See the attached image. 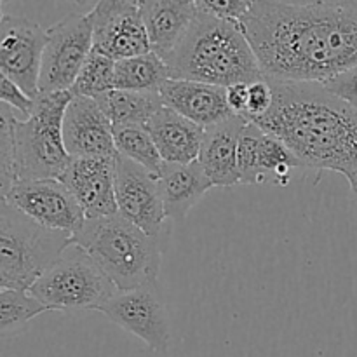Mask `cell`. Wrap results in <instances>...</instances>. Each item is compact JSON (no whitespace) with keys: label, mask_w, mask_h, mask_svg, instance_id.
<instances>
[{"label":"cell","mask_w":357,"mask_h":357,"mask_svg":"<svg viewBox=\"0 0 357 357\" xmlns=\"http://www.w3.org/2000/svg\"><path fill=\"white\" fill-rule=\"evenodd\" d=\"M101 312L152 351L166 352L169 347V317L155 282L119 291L101 307Z\"/></svg>","instance_id":"obj_10"},{"label":"cell","mask_w":357,"mask_h":357,"mask_svg":"<svg viewBox=\"0 0 357 357\" xmlns=\"http://www.w3.org/2000/svg\"><path fill=\"white\" fill-rule=\"evenodd\" d=\"M72 234L51 230L0 201V288L24 289L72 246Z\"/></svg>","instance_id":"obj_6"},{"label":"cell","mask_w":357,"mask_h":357,"mask_svg":"<svg viewBox=\"0 0 357 357\" xmlns=\"http://www.w3.org/2000/svg\"><path fill=\"white\" fill-rule=\"evenodd\" d=\"M49 310H101L119 293L103 268L82 250L72 246L30 288Z\"/></svg>","instance_id":"obj_7"},{"label":"cell","mask_w":357,"mask_h":357,"mask_svg":"<svg viewBox=\"0 0 357 357\" xmlns=\"http://www.w3.org/2000/svg\"><path fill=\"white\" fill-rule=\"evenodd\" d=\"M248 101H250V84H236L227 87V103L234 114L246 115Z\"/></svg>","instance_id":"obj_33"},{"label":"cell","mask_w":357,"mask_h":357,"mask_svg":"<svg viewBox=\"0 0 357 357\" xmlns=\"http://www.w3.org/2000/svg\"><path fill=\"white\" fill-rule=\"evenodd\" d=\"M347 180H349V183H351V190L354 192V195L357 197V171L356 173H352L351 176H347Z\"/></svg>","instance_id":"obj_34"},{"label":"cell","mask_w":357,"mask_h":357,"mask_svg":"<svg viewBox=\"0 0 357 357\" xmlns=\"http://www.w3.org/2000/svg\"><path fill=\"white\" fill-rule=\"evenodd\" d=\"M142 17L152 51L166 61L194 24L199 9L195 0H146Z\"/></svg>","instance_id":"obj_18"},{"label":"cell","mask_w":357,"mask_h":357,"mask_svg":"<svg viewBox=\"0 0 357 357\" xmlns=\"http://www.w3.org/2000/svg\"><path fill=\"white\" fill-rule=\"evenodd\" d=\"M114 139L119 155L139 164L146 171L159 176L164 160L149 129L139 126H117L114 128Z\"/></svg>","instance_id":"obj_24"},{"label":"cell","mask_w":357,"mask_h":357,"mask_svg":"<svg viewBox=\"0 0 357 357\" xmlns=\"http://www.w3.org/2000/svg\"><path fill=\"white\" fill-rule=\"evenodd\" d=\"M2 199L33 222L72 236L82 229L87 220L82 206L68 187L54 178L16 181Z\"/></svg>","instance_id":"obj_9"},{"label":"cell","mask_w":357,"mask_h":357,"mask_svg":"<svg viewBox=\"0 0 357 357\" xmlns=\"http://www.w3.org/2000/svg\"><path fill=\"white\" fill-rule=\"evenodd\" d=\"M94 49V28L87 14L73 13L47 30L42 58L40 94L72 91L84 63Z\"/></svg>","instance_id":"obj_8"},{"label":"cell","mask_w":357,"mask_h":357,"mask_svg":"<svg viewBox=\"0 0 357 357\" xmlns=\"http://www.w3.org/2000/svg\"><path fill=\"white\" fill-rule=\"evenodd\" d=\"M47 30L35 21L2 14L0 21V72L31 98H38L42 58Z\"/></svg>","instance_id":"obj_11"},{"label":"cell","mask_w":357,"mask_h":357,"mask_svg":"<svg viewBox=\"0 0 357 357\" xmlns=\"http://www.w3.org/2000/svg\"><path fill=\"white\" fill-rule=\"evenodd\" d=\"M164 107L194 124L208 129L232 117V108L227 103V87L194 80L169 79L159 91Z\"/></svg>","instance_id":"obj_16"},{"label":"cell","mask_w":357,"mask_h":357,"mask_svg":"<svg viewBox=\"0 0 357 357\" xmlns=\"http://www.w3.org/2000/svg\"><path fill=\"white\" fill-rule=\"evenodd\" d=\"M197 9L218 20L241 23L253 7L255 0H195Z\"/></svg>","instance_id":"obj_28"},{"label":"cell","mask_w":357,"mask_h":357,"mask_svg":"<svg viewBox=\"0 0 357 357\" xmlns=\"http://www.w3.org/2000/svg\"><path fill=\"white\" fill-rule=\"evenodd\" d=\"M298 157L271 132L248 122L239 143V174L243 185H288Z\"/></svg>","instance_id":"obj_13"},{"label":"cell","mask_w":357,"mask_h":357,"mask_svg":"<svg viewBox=\"0 0 357 357\" xmlns=\"http://www.w3.org/2000/svg\"><path fill=\"white\" fill-rule=\"evenodd\" d=\"M115 159L117 157H72L61 176L79 201L87 220L119 213L115 201Z\"/></svg>","instance_id":"obj_15"},{"label":"cell","mask_w":357,"mask_h":357,"mask_svg":"<svg viewBox=\"0 0 357 357\" xmlns=\"http://www.w3.org/2000/svg\"><path fill=\"white\" fill-rule=\"evenodd\" d=\"M101 110L110 119L112 126H139L146 128L153 115L164 107L159 93L112 89L96 98Z\"/></svg>","instance_id":"obj_22"},{"label":"cell","mask_w":357,"mask_h":357,"mask_svg":"<svg viewBox=\"0 0 357 357\" xmlns=\"http://www.w3.org/2000/svg\"><path fill=\"white\" fill-rule=\"evenodd\" d=\"M146 0H96L93 9L87 13L91 23L108 20L117 14L129 13V10H142Z\"/></svg>","instance_id":"obj_32"},{"label":"cell","mask_w":357,"mask_h":357,"mask_svg":"<svg viewBox=\"0 0 357 357\" xmlns=\"http://www.w3.org/2000/svg\"><path fill=\"white\" fill-rule=\"evenodd\" d=\"M146 129L164 162L190 164L199 159L204 128L194 124L171 108L162 107L152 117Z\"/></svg>","instance_id":"obj_20"},{"label":"cell","mask_w":357,"mask_h":357,"mask_svg":"<svg viewBox=\"0 0 357 357\" xmlns=\"http://www.w3.org/2000/svg\"><path fill=\"white\" fill-rule=\"evenodd\" d=\"M274 105V89L267 77L260 80H255L250 84V101H248V112L244 117L248 121L261 117L267 114Z\"/></svg>","instance_id":"obj_29"},{"label":"cell","mask_w":357,"mask_h":357,"mask_svg":"<svg viewBox=\"0 0 357 357\" xmlns=\"http://www.w3.org/2000/svg\"><path fill=\"white\" fill-rule=\"evenodd\" d=\"M94 49L114 61L135 58L152 51L149 31L139 10L117 14L93 23Z\"/></svg>","instance_id":"obj_21"},{"label":"cell","mask_w":357,"mask_h":357,"mask_svg":"<svg viewBox=\"0 0 357 357\" xmlns=\"http://www.w3.org/2000/svg\"><path fill=\"white\" fill-rule=\"evenodd\" d=\"M47 307L24 289L0 291V333L3 337L23 330L38 314L47 312Z\"/></svg>","instance_id":"obj_25"},{"label":"cell","mask_w":357,"mask_h":357,"mask_svg":"<svg viewBox=\"0 0 357 357\" xmlns=\"http://www.w3.org/2000/svg\"><path fill=\"white\" fill-rule=\"evenodd\" d=\"M248 122L244 115L234 114L227 121L204 129L197 160L215 187L241 183L239 143Z\"/></svg>","instance_id":"obj_17"},{"label":"cell","mask_w":357,"mask_h":357,"mask_svg":"<svg viewBox=\"0 0 357 357\" xmlns=\"http://www.w3.org/2000/svg\"><path fill=\"white\" fill-rule=\"evenodd\" d=\"M169 79L167 63L153 51L115 63V89L159 93Z\"/></svg>","instance_id":"obj_23"},{"label":"cell","mask_w":357,"mask_h":357,"mask_svg":"<svg viewBox=\"0 0 357 357\" xmlns=\"http://www.w3.org/2000/svg\"><path fill=\"white\" fill-rule=\"evenodd\" d=\"M7 2V0H2V6H3V3H6Z\"/></svg>","instance_id":"obj_36"},{"label":"cell","mask_w":357,"mask_h":357,"mask_svg":"<svg viewBox=\"0 0 357 357\" xmlns=\"http://www.w3.org/2000/svg\"><path fill=\"white\" fill-rule=\"evenodd\" d=\"M63 142L70 157H117L114 126L94 98L75 96L63 117Z\"/></svg>","instance_id":"obj_14"},{"label":"cell","mask_w":357,"mask_h":357,"mask_svg":"<svg viewBox=\"0 0 357 357\" xmlns=\"http://www.w3.org/2000/svg\"><path fill=\"white\" fill-rule=\"evenodd\" d=\"M321 84L331 94H335V96L340 98L342 101H345V103L357 110V66L347 70V72L338 73V75L331 77V79L324 80Z\"/></svg>","instance_id":"obj_31"},{"label":"cell","mask_w":357,"mask_h":357,"mask_svg":"<svg viewBox=\"0 0 357 357\" xmlns=\"http://www.w3.org/2000/svg\"><path fill=\"white\" fill-rule=\"evenodd\" d=\"M166 63L171 79L220 87L264 79L257 54L241 24L208 16L201 10Z\"/></svg>","instance_id":"obj_3"},{"label":"cell","mask_w":357,"mask_h":357,"mask_svg":"<svg viewBox=\"0 0 357 357\" xmlns=\"http://www.w3.org/2000/svg\"><path fill=\"white\" fill-rule=\"evenodd\" d=\"M0 100H2L3 105L10 107L13 110L20 112L26 119L35 110V101H37V98H31L16 82H13L9 77L2 75V80H0Z\"/></svg>","instance_id":"obj_30"},{"label":"cell","mask_w":357,"mask_h":357,"mask_svg":"<svg viewBox=\"0 0 357 357\" xmlns=\"http://www.w3.org/2000/svg\"><path fill=\"white\" fill-rule=\"evenodd\" d=\"M264 77L324 82L357 66V2L255 0L241 21Z\"/></svg>","instance_id":"obj_1"},{"label":"cell","mask_w":357,"mask_h":357,"mask_svg":"<svg viewBox=\"0 0 357 357\" xmlns=\"http://www.w3.org/2000/svg\"><path fill=\"white\" fill-rule=\"evenodd\" d=\"M16 183V173H14V143L13 129H10L9 119L0 115V190L2 195L13 188Z\"/></svg>","instance_id":"obj_27"},{"label":"cell","mask_w":357,"mask_h":357,"mask_svg":"<svg viewBox=\"0 0 357 357\" xmlns=\"http://www.w3.org/2000/svg\"><path fill=\"white\" fill-rule=\"evenodd\" d=\"M157 181L166 216L173 222H183L188 211L215 187L199 160L190 164L164 162Z\"/></svg>","instance_id":"obj_19"},{"label":"cell","mask_w":357,"mask_h":357,"mask_svg":"<svg viewBox=\"0 0 357 357\" xmlns=\"http://www.w3.org/2000/svg\"><path fill=\"white\" fill-rule=\"evenodd\" d=\"M115 63L117 61L105 56L103 52L93 49L73 84L72 93L75 96L96 100L101 94L115 89Z\"/></svg>","instance_id":"obj_26"},{"label":"cell","mask_w":357,"mask_h":357,"mask_svg":"<svg viewBox=\"0 0 357 357\" xmlns=\"http://www.w3.org/2000/svg\"><path fill=\"white\" fill-rule=\"evenodd\" d=\"M75 2H77V3H86L87 0H75Z\"/></svg>","instance_id":"obj_35"},{"label":"cell","mask_w":357,"mask_h":357,"mask_svg":"<svg viewBox=\"0 0 357 357\" xmlns=\"http://www.w3.org/2000/svg\"><path fill=\"white\" fill-rule=\"evenodd\" d=\"M146 234L121 213L86 220L72 244L82 248L114 281L119 291L155 282L164 241Z\"/></svg>","instance_id":"obj_4"},{"label":"cell","mask_w":357,"mask_h":357,"mask_svg":"<svg viewBox=\"0 0 357 357\" xmlns=\"http://www.w3.org/2000/svg\"><path fill=\"white\" fill-rule=\"evenodd\" d=\"M114 180L119 213L150 236L167 237V216L155 174L117 155Z\"/></svg>","instance_id":"obj_12"},{"label":"cell","mask_w":357,"mask_h":357,"mask_svg":"<svg viewBox=\"0 0 357 357\" xmlns=\"http://www.w3.org/2000/svg\"><path fill=\"white\" fill-rule=\"evenodd\" d=\"M73 98L72 91L38 94L30 117L20 121L14 110L2 103L0 114L9 119L14 143L16 181L61 180L72 157L63 142V117Z\"/></svg>","instance_id":"obj_5"},{"label":"cell","mask_w":357,"mask_h":357,"mask_svg":"<svg viewBox=\"0 0 357 357\" xmlns=\"http://www.w3.org/2000/svg\"><path fill=\"white\" fill-rule=\"evenodd\" d=\"M271 80V79H268ZM274 105L257 126L281 139L314 169L357 171V110L331 94L321 82L271 80Z\"/></svg>","instance_id":"obj_2"}]
</instances>
